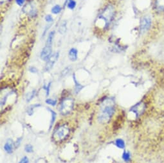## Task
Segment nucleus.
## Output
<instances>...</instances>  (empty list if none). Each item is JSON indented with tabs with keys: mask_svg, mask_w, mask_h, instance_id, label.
<instances>
[{
	"mask_svg": "<svg viewBox=\"0 0 164 163\" xmlns=\"http://www.w3.org/2000/svg\"><path fill=\"white\" fill-rule=\"evenodd\" d=\"M25 0H16V3L18 6H23Z\"/></svg>",
	"mask_w": 164,
	"mask_h": 163,
	"instance_id": "nucleus-27",
	"label": "nucleus"
},
{
	"mask_svg": "<svg viewBox=\"0 0 164 163\" xmlns=\"http://www.w3.org/2000/svg\"><path fill=\"white\" fill-rule=\"evenodd\" d=\"M114 16H115V8L112 5H108L103 10L101 14H100L99 18L101 20H103L104 21L105 29L107 28L109 24H110V23L113 21Z\"/></svg>",
	"mask_w": 164,
	"mask_h": 163,
	"instance_id": "nucleus-3",
	"label": "nucleus"
},
{
	"mask_svg": "<svg viewBox=\"0 0 164 163\" xmlns=\"http://www.w3.org/2000/svg\"><path fill=\"white\" fill-rule=\"evenodd\" d=\"M29 71H30L31 73H37V71H38V70H37V69L36 68V67H34V66L30 67Z\"/></svg>",
	"mask_w": 164,
	"mask_h": 163,
	"instance_id": "nucleus-25",
	"label": "nucleus"
},
{
	"mask_svg": "<svg viewBox=\"0 0 164 163\" xmlns=\"http://www.w3.org/2000/svg\"><path fill=\"white\" fill-rule=\"evenodd\" d=\"M115 145L120 149H124L125 148V142L122 139H117L115 141Z\"/></svg>",
	"mask_w": 164,
	"mask_h": 163,
	"instance_id": "nucleus-13",
	"label": "nucleus"
},
{
	"mask_svg": "<svg viewBox=\"0 0 164 163\" xmlns=\"http://www.w3.org/2000/svg\"><path fill=\"white\" fill-rule=\"evenodd\" d=\"M36 93V90H34L32 92H29L28 94H26V101L28 102H29L30 100H32L34 98V97H35Z\"/></svg>",
	"mask_w": 164,
	"mask_h": 163,
	"instance_id": "nucleus-18",
	"label": "nucleus"
},
{
	"mask_svg": "<svg viewBox=\"0 0 164 163\" xmlns=\"http://www.w3.org/2000/svg\"><path fill=\"white\" fill-rule=\"evenodd\" d=\"M14 147H15V143L12 139H8L4 145V150L8 154H12L13 152Z\"/></svg>",
	"mask_w": 164,
	"mask_h": 163,
	"instance_id": "nucleus-10",
	"label": "nucleus"
},
{
	"mask_svg": "<svg viewBox=\"0 0 164 163\" xmlns=\"http://www.w3.org/2000/svg\"><path fill=\"white\" fill-rule=\"evenodd\" d=\"M70 134V129L66 125L58 127L53 134V138L56 141H61L65 139Z\"/></svg>",
	"mask_w": 164,
	"mask_h": 163,
	"instance_id": "nucleus-4",
	"label": "nucleus"
},
{
	"mask_svg": "<svg viewBox=\"0 0 164 163\" xmlns=\"http://www.w3.org/2000/svg\"><path fill=\"white\" fill-rule=\"evenodd\" d=\"M55 34H56L55 31H52L50 32L48 37L46 39L45 46L42 50L41 53V55H40L41 59L44 61H47L52 56V44H53V40L55 36Z\"/></svg>",
	"mask_w": 164,
	"mask_h": 163,
	"instance_id": "nucleus-2",
	"label": "nucleus"
},
{
	"mask_svg": "<svg viewBox=\"0 0 164 163\" xmlns=\"http://www.w3.org/2000/svg\"><path fill=\"white\" fill-rule=\"evenodd\" d=\"M144 109V105L142 103H139V104H136L134 107H133L131 109V111L134 113L136 116H139L141 114Z\"/></svg>",
	"mask_w": 164,
	"mask_h": 163,
	"instance_id": "nucleus-9",
	"label": "nucleus"
},
{
	"mask_svg": "<svg viewBox=\"0 0 164 163\" xmlns=\"http://www.w3.org/2000/svg\"><path fill=\"white\" fill-rule=\"evenodd\" d=\"M66 21H64L60 24V26L59 28V32L61 34H64L66 32Z\"/></svg>",
	"mask_w": 164,
	"mask_h": 163,
	"instance_id": "nucleus-14",
	"label": "nucleus"
},
{
	"mask_svg": "<svg viewBox=\"0 0 164 163\" xmlns=\"http://www.w3.org/2000/svg\"><path fill=\"white\" fill-rule=\"evenodd\" d=\"M5 0H4V2H5Z\"/></svg>",
	"mask_w": 164,
	"mask_h": 163,
	"instance_id": "nucleus-30",
	"label": "nucleus"
},
{
	"mask_svg": "<svg viewBox=\"0 0 164 163\" xmlns=\"http://www.w3.org/2000/svg\"><path fill=\"white\" fill-rule=\"evenodd\" d=\"M122 157L123 160H124L126 162H128L131 160V154L128 152H124L122 154Z\"/></svg>",
	"mask_w": 164,
	"mask_h": 163,
	"instance_id": "nucleus-19",
	"label": "nucleus"
},
{
	"mask_svg": "<svg viewBox=\"0 0 164 163\" xmlns=\"http://www.w3.org/2000/svg\"><path fill=\"white\" fill-rule=\"evenodd\" d=\"M68 57L72 62H75L77 60L78 58V51L76 48H71L68 53Z\"/></svg>",
	"mask_w": 164,
	"mask_h": 163,
	"instance_id": "nucleus-11",
	"label": "nucleus"
},
{
	"mask_svg": "<svg viewBox=\"0 0 164 163\" xmlns=\"http://www.w3.org/2000/svg\"><path fill=\"white\" fill-rule=\"evenodd\" d=\"M25 150L27 152V153H32L34 151V149H33V146L32 145L29 144V145H26L25 146Z\"/></svg>",
	"mask_w": 164,
	"mask_h": 163,
	"instance_id": "nucleus-21",
	"label": "nucleus"
},
{
	"mask_svg": "<svg viewBox=\"0 0 164 163\" xmlns=\"http://www.w3.org/2000/svg\"><path fill=\"white\" fill-rule=\"evenodd\" d=\"M29 158L26 156H25L21 159V160L19 162V163H29Z\"/></svg>",
	"mask_w": 164,
	"mask_h": 163,
	"instance_id": "nucleus-24",
	"label": "nucleus"
},
{
	"mask_svg": "<svg viewBox=\"0 0 164 163\" xmlns=\"http://www.w3.org/2000/svg\"><path fill=\"white\" fill-rule=\"evenodd\" d=\"M51 26V25H50V24H47V26H46V29H45V30H44V32H43V36H45V34H46V32H47V30L50 29V27Z\"/></svg>",
	"mask_w": 164,
	"mask_h": 163,
	"instance_id": "nucleus-29",
	"label": "nucleus"
},
{
	"mask_svg": "<svg viewBox=\"0 0 164 163\" xmlns=\"http://www.w3.org/2000/svg\"><path fill=\"white\" fill-rule=\"evenodd\" d=\"M46 103L47 104H48V105H52V106H55V105H56L57 102H56V100L49 98V99H47V100H46Z\"/></svg>",
	"mask_w": 164,
	"mask_h": 163,
	"instance_id": "nucleus-22",
	"label": "nucleus"
},
{
	"mask_svg": "<svg viewBox=\"0 0 164 163\" xmlns=\"http://www.w3.org/2000/svg\"><path fill=\"white\" fill-rule=\"evenodd\" d=\"M50 83L48 84V85L46 86H44L43 87V89L46 91V95H48L49 94V92H50Z\"/></svg>",
	"mask_w": 164,
	"mask_h": 163,
	"instance_id": "nucleus-26",
	"label": "nucleus"
},
{
	"mask_svg": "<svg viewBox=\"0 0 164 163\" xmlns=\"http://www.w3.org/2000/svg\"><path fill=\"white\" fill-rule=\"evenodd\" d=\"M59 56V52H56L54 54H53V55H52V56L50 57V59L47 60L46 64L45 67V71H48L52 69V67H53L55 63H56V61L57 60Z\"/></svg>",
	"mask_w": 164,
	"mask_h": 163,
	"instance_id": "nucleus-7",
	"label": "nucleus"
},
{
	"mask_svg": "<svg viewBox=\"0 0 164 163\" xmlns=\"http://www.w3.org/2000/svg\"><path fill=\"white\" fill-rule=\"evenodd\" d=\"M74 102L71 98H66L64 99L61 104L60 112L63 115H67L70 114L74 108Z\"/></svg>",
	"mask_w": 164,
	"mask_h": 163,
	"instance_id": "nucleus-5",
	"label": "nucleus"
},
{
	"mask_svg": "<svg viewBox=\"0 0 164 163\" xmlns=\"http://www.w3.org/2000/svg\"><path fill=\"white\" fill-rule=\"evenodd\" d=\"M45 21L47 22V23H52L53 21V18H52V16L50 14L48 15H46L45 18Z\"/></svg>",
	"mask_w": 164,
	"mask_h": 163,
	"instance_id": "nucleus-23",
	"label": "nucleus"
},
{
	"mask_svg": "<svg viewBox=\"0 0 164 163\" xmlns=\"http://www.w3.org/2000/svg\"><path fill=\"white\" fill-rule=\"evenodd\" d=\"M156 7L158 10H164V0H156Z\"/></svg>",
	"mask_w": 164,
	"mask_h": 163,
	"instance_id": "nucleus-17",
	"label": "nucleus"
},
{
	"mask_svg": "<svg viewBox=\"0 0 164 163\" xmlns=\"http://www.w3.org/2000/svg\"><path fill=\"white\" fill-rule=\"evenodd\" d=\"M24 12L28 13L31 17H35L37 14V9L32 4H28L24 8Z\"/></svg>",
	"mask_w": 164,
	"mask_h": 163,
	"instance_id": "nucleus-8",
	"label": "nucleus"
},
{
	"mask_svg": "<svg viewBox=\"0 0 164 163\" xmlns=\"http://www.w3.org/2000/svg\"><path fill=\"white\" fill-rule=\"evenodd\" d=\"M73 78H74V83H75V93L77 94L80 92V90H82V89L83 88V86H82L80 83L78 82L77 80L75 78V75H73Z\"/></svg>",
	"mask_w": 164,
	"mask_h": 163,
	"instance_id": "nucleus-12",
	"label": "nucleus"
},
{
	"mask_svg": "<svg viewBox=\"0 0 164 163\" xmlns=\"http://www.w3.org/2000/svg\"><path fill=\"white\" fill-rule=\"evenodd\" d=\"M67 7L70 10H74L76 7V2L74 0H70L69 2L67 4Z\"/></svg>",
	"mask_w": 164,
	"mask_h": 163,
	"instance_id": "nucleus-20",
	"label": "nucleus"
},
{
	"mask_svg": "<svg viewBox=\"0 0 164 163\" xmlns=\"http://www.w3.org/2000/svg\"><path fill=\"white\" fill-rule=\"evenodd\" d=\"M48 110L50 112L51 114H52V119H51V121H50V129L52 128V127L53 126V124L55 121H56V113H55L53 111H52V109H50V108H48Z\"/></svg>",
	"mask_w": 164,
	"mask_h": 163,
	"instance_id": "nucleus-16",
	"label": "nucleus"
},
{
	"mask_svg": "<svg viewBox=\"0 0 164 163\" xmlns=\"http://www.w3.org/2000/svg\"><path fill=\"white\" fill-rule=\"evenodd\" d=\"M115 101L112 98H107L102 102L98 116L101 124H107L110 121L115 113Z\"/></svg>",
	"mask_w": 164,
	"mask_h": 163,
	"instance_id": "nucleus-1",
	"label": "nucleus"
},
{
	"mask_svg": "<svg viewBox=\"0 0 164 163\" xmlns=\"http://www.w3.org/2000/svg\"><path fill=\"white\" fill-rule=\"evenodd\" d=\"M151 23L152 19L149 16H145L142 18L140 23V32L141 34H145L149 30Z\"/></svg>",
	"mask_w": 164,
	"mask_h": 163,
	"instance_id": "nucleus-6",
	"label": "nucleus"
},
{
	"mask_svg": "<svg viewBox=\"0 0 164 163\" xmlns=\"http://www.w3.org/2000/svg\"><path fill=\"white\" fill-rule=\"evenodd\" d=\"M21 140H22L21 138H18V139H17V141H16V143H15V148H18V147L19 146V145H20V144H21Z\"/></svg>",
	"mask_w": 164,
	"mask_h": 163,
	"instance_id": "nucleus-28",
	"label": "nucleus"
},
{
	"mask_svg": "<svg viewBox=\"0 0 164 163\" xmlns=\"http://www.w3.org/2000/svg\"><path fill=\"white\" fill-rule=\"evenodd\" d=\"M52 13H53V14H58V13H59L61 11V7L59 5H56L53 6L52 8Z\"/></svg>",
	"mask_w": 164,
	"mask_h": 163,
	"instance_id": "nucleus-15",
	"label": "nucleus"
}]
</instances>
